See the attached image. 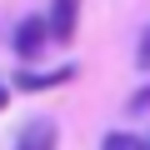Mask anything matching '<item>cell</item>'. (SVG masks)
Masks as SVG:
<instances>
[{
  "mask_svg": "<svg viewBox=\"0 0 150 150\" xmlns=\"http://www.w3.org/2000/svg\"><path fill=\"white\" fill-rule=\"evenodd\" d=\"M10 40H15V55H20V60H40V55H45V40H50V20H45V15H25Z\"/></svg>",
  "mask_w": 150,
  "mask_h": 150,
  "instance_id": "6da1fadb",
  "label": "cell"
},
{
  "mask_svg": "<svg viewBox=\"0 0 150 150\" xmlns=\"http://www.w3.org/2000/svg\"><path fill=\"white\" fill-rule=\"evenodd\" d=\"M45 20H50V40L55 45H70L75 40V25H80V0H50Z\"/></svg>",
  "mask_w": 150,
  "mask_h": 150,
  "instance_id": "7a4b0ae2",
  "label": "cell"
},
{
  "mask_svg": "<svg viewBox=\"0 0 150 150\" xmlns=\"http://www.w3.org/2000/svg\"><path fill=\"white\" fill-rule=\"evenodd\" d=\"M55 145H60V130H55V120H45V115L25 120L20 135H15V150H55Z\"/></svg>",
  "mask_w": 150,
  "mask_h": 150,
  "instance_id": "3957f363",
  "label": "cell"
},
{
  "mask_svg": "<svg viewBox=\"0 0 150 150\" xmlns=\"http://www.w3.org/2000/svg\"><path fill=\"white\" fill-rule=\"evenodd\" d=\"M70 75H75L70 65H60V70H45V75H35V70H20V75H15V85H20V90H50V85H65Z\"/></svg>",
  "mask_w": 150,
  "mask_h": 150,
  "instance_id": "277c9868",
  "label": "cell"
},
{
  "mask_svg": "<svg viewBox=\"0 0 150 150\" xmlns=\"http://www.w3.org/2000/svg\"><path fill=\"white\" fill-rule=\"evenodd\" d=\"M100 150H145V135H130V130H110L100 140Z\"/></svg>",
  "mask_w": 150,
  "mask_h": 150,
  "instance_id": "5b68a950",
  "label": "cell"
},
{
  "mask_svg": "<svg viewBox=\"0 0 150 150\" xmlns=\"http://www.w3.org/2000/svg\"><path fill=\"white\" fill-rule=\"evenodd\" d=\"M135 65H140V70H150V30L140 35V50H135Z\"/></svg>",
  "mask_w": 150,
  "mask_h": 150,
  "instance_id": "8992f818",
  "label": "cell"
},
{
  "mask_svg": "<svg viewBox=\"0 0 150 150\" xmlns=\"http://www.w3.org/2000/svg\"><path fill=\"white\" fill-rule=\"evenodd\" d=\"M135 110H150V85H145V90L135 95Z\"/></svg>",
  "mask_w": 150,
  "mask_h": 150,
  "instance_id": "52a82bcc",
  "label": "cell"
},
{
  "mask_svg": "<svg viewBox=\"0 0 150 150\" xmlns=\"http://www.w3.org/2000/svg\"><path fill=\"white\" fill-rule=\"evenodd\" d=\"M5 105H10V90H5V85H0V110H5Z\"/></svg>",
  "mask_w": 150,
  "mask_h": 150,
  "instance_id": "ba28073f",
  "label": "cell"
},
{
  "mask_svg": "<svg viewBox=\"0 0 150 150\" xmlns=\"http://www.w3.org/2000/svg\"><path fill=\"white\" fill-rule=\"evenodd\" d=\"M145 150H150V135H145Z\"/></svg>",
  "mask_w": 150,
  "mask_h": 150,
  "instance_id": "9c48e42d",
  "label": "cell"
}]
</instances>
